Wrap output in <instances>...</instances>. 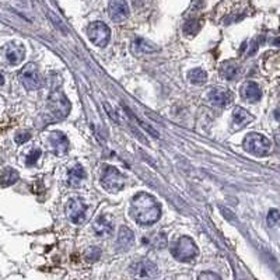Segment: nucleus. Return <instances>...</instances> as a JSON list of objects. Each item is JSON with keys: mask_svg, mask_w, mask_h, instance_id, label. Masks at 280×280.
Segmentation results:
<instances>
[{"mask_svg": "<svg viewBox=\"0 0 280 280\" xmlns=\"http://www.w3.org/2000/svg\"><path fill=\"white\" fill-rule=\"evenodd\" d=\"M130 214L136 223L142 225H152L157 223L161 217V205L150 194L140 192L132 201Z\"/></svg>", "mask_w": 280, "mask_h": 280, "instance_id": "f257e3e1", "label": "nucleus"}, {"mask_svg": "<svg viewBox=\"0 0 280 280\" xmlns=\"http://www.w3.org/2000/svg\"><path fill=\"white\" fill-rule=\"evenodd\" d=\"M171 254H172V256H174L177 261L191 262L194 261L196 256H198L199 250H198L195 241H194L192 238L183 236V237H179L175 243L172 244V247H171Z\"/></svg>", "mask_w": 280, "mask_h": 280, "instance_id": "f03ea898", "label": "nucleus"}, {"mask_svg": "<svg viewBox=\"0 0 280 280\" xmlns=\"http://www.w3.org/2000/svg\"><path fill=\"white\" fill-rule=\"evenodd\" d=\"M244 149L256 157H265L272 150V143L263 134L248 133L244 139Z\"/></svg>", "mask_w": 280, "mask_h": 280, "instance_id": "7ed1b4c3", "label": "nucleus"}, {"mask_svg": "<svg viewBox=\"0 0 280 280\" xmlns=\"http://www.w3.org/2000/svg\"><path fill=\"white\" fill-rule=\"evenodd\" d=\"M100 181L108 192H119L125 185V178L114 165H104Z\"/></svg>", "mask_w": 280, "mask_h": 280, "instance_id": "20e7f679", "label": "nucleus"}, {"mask_svg": "<svg viewBox=\"0 0 280 280\" xmlns=\"http://www.w3.org/2000/svg\"><path fill=\"white\" fill-rule=\"evenodd\" d=\"M130 274L137 280H150L154 279L159 274V268L156 263H153L149 259H142V261L134 262L130 265Z\"/></svg>", "mask_w": 280, "mask_h": 280, "instance_id": "39448f33", "label": "nucleus"}, {"mask_svg": "<svg viewBox=\"0 0 280 280\" xmlns=\"http://www.w3.org/2000/svg\"><path fill=\"white\" fill-rule=\"evenodd\" d=\"M49 108L55 118L63 119L69 115L72 107H70V103H69L66 96L61 90H55V91H52L51 97H49Z\"/></svg>", "mask_w": 280, "mask_h": 280, "instance_id": "423d86ee", "label": "nucleus"}, {"mask_svg": "<svg viewBox=\"0 0 280 280\" xmlns=\"http://www.w3.org/2000/svg\"><path fill=\"white\" fill-rule=\"evenodd\" d=\"M88 38L96 46H100V48H104L107 43L110 42L111 38V30L108 25L105 23H101V21H94L91 24L88 25Z\"/></svg>", "mask_w": 280, "mask_h": 280, "instance_id": "0eeeda50", "label": "nucleus"}, {"mask_svg": "<svg viewBox=\"0 0 280 280\" xmlns=\"http://www.w3.org/2000/svg\"><path fill=\"white\" fill-rule=\"evenodd\" d=\"M20 80L24 85L27 90H38L41 85H42V81H41V77H39V73H38L37 67L35 65H27V66L20 72Z\"/></svg>", "mask_w": 280, "mask_h": 280, "instance_id": "6e6552de", "label": "nucleus"}, {"mask_svg": "<svg viewBox=\"0 0 280 280\" xmlns=\"http://www.w3.org/2000/svg\"><path fill=\"white\" fill-rule=\"evenodd\" d=\"M85 210L87 207L80 199H70L67 203L66 213L69 220L74 224H81L85 219Z\"/></svg>", "mask_w": 280, "mask_h": 280, "instance_id": "1a4fd4ad", "label": "nucleus"}, {"mask_svg": "<svg viewBox=\"0 0 280 280\" xmlns=\"http://www.w3.org/2000/svg\"><path fill=\"white\" fill-rule=\"evenodd\" d=\"M207 100L216 107H227L232 101V94L225 88H212L207 92Z\"/></svg>", "mask_w": 280, "mask_h": 280, "instance_id": "9d476101", "label": "nucleus"}, {"mask_svg": "<svg viewBox=\"0 0 280 280\" xmlns=\"http://www.w3.org/2000/svg\"><path fill=\"white\" fill-rule=\"evenodd\" d=\"M49 146L55 154L63 156L69 150V140L62 132H52L49 136Z\"/></svg>", "mask_w": 280, "mask_h": 280, "instance_id": "9b49d317", "label": "nucleus"}, {"mask_svg": "<svg viewBox=\"0 0 280 280\" xmlns=\"http://www.w3.org/2000/svg\"><path fill=\"white\" fill-rule=\"evenodd\" d=\"M254 121V116L251 115L247 110H244L243 107H236L232 111V129L240 130L244 126L250 125Z\"/></svg>", "mask_w": 280, "mask_h": 280, "instance_id": "f8f14e48", "label": "nucleus"}, {"mask_svg": "<svg viewBox=\"0 0 280 280\" xmlns=\"http://www.w3.org/2000/svg\"><path fill=\"white\" fill-rule=\"evenodd\" d=\"M92 228H94V232L97 234L98 237H110L114 231V224H112V220L108 216H100L94 221Z\"/></svg>", "mask_w": 280, "mask_h": 280, "instance_id": "ddd939ff", "label": "nucleus"}, {"mask_svg": "<svg viewBox=\"0 0 280 280\" xmlns=\"http://www.w3.org/2000/svg\"><path fill=\"white\" fill-rule=\"evenodd\" d=\"M241 97L247 100L248 103H256L262 97L261 87L256 84L255 81H247L241 87Z\"/></svg>", "mask_w": 280, "mask_h": 280, "instance_id": "4468645a", "label": "nucleus"}, {"mask_svg": "<svg viewBox=\"0 0 280 280\" xmlns=\"http://www.w3.org/2000/svg\"><path fill=\"white\" fill-rule=\"evenodd\" d=\"M24 46L20 45L17 42L9 43V46L6 48V59L10 65H19L21 63V61L24 59Z\"/></svg>", "mask_w": 280, "mask_h": 280, "instance_id": "2eb2a0df", "label": "nucleus"}, {"mask_svg": "<svg viewBox=\"0 0 280 280\" xmlns=\"http://www.w3.org/2000/svg\"><path fill=\"white\" fill-rule=\"evenodd\" d=\"M129 7L126 2H112L110 3V17L115 23H121L128 17Z\"/></svg>", "mask_w": 280, "mask_h": 280, "instance_id": "dca6fc26", "label": "nucleus"}, {"mask_svg": "<svg viewBox=\"0 0 280 280\" xmlns=\"http://www.w3.org/2000/svg\"><path fill=\"white\" fill-rule=\"evenodd\" d=\"M130 51L134 55H145V54H152L154 51H157V46H154L150 41H147L145 38H136L132 42Z\"/></svg>", "mask_w": 280, "mask_h": 280, "instance_id": "f3484780", "label": "nucleus"}, {"mask_svg": "<svg viewBox=\"0 0 280 280\" xmlns=\"http://www.w3.org/2000/svg\"><path fill=\"white\" fill-rule=\"evenodd\" d=\"M238 72H240V67L234 61H225L224 63H221L220 74L223 79L234 80L238 76Z\"/></svg>", "mask_w": 280, "mask_h": 280, "instance_id": "a211bd4d", "label": "nucleus"}, {"mask_svg": "<svg viewBox=\"0 0 280 280\" xmlns=\"http://www.w3.org/2000/svg\"><path fill=\"white\" fill-rule=\"evenodd\" d=\"M134 236L133 231L128 228V227H121V230L118 232V247L122 250H128L129 247L133 244Z\"/></svg>", "mask_w": 280, "mask_h": 280, "instance_id": "6ab92c4d", "label": "nucleus"}, {"mask_svg": "<svg viewBox=\"0 0 280 280\" xmlns=\"http://www.w3.org/2000/svg\"><path fill=\"white\" fill-rule=\"evenodd\" d=\"M85 177L84 168L81 165H74L73 168H70L67 172V182L72 186H77Z\"/></svg>", "mask_w": 280, "mask_h": 280, "instance_id": "aec40b11", "label": "nucleus"}, {"mask_svg": "<svg viewBox=\"0 0 280 280\" xmlns=\"http://www.w3.org/2000/svg\"><path fill=\"white\" fill-rule=\"evenodd\" d=\"M17 179H19V172L10 167H7L0 172V185L2 186H10L13 183L17 182Z\"/></svg>", "mask_w": 280, "mask_h": 280, "instance_id": "412c9836", "label": "nucleus"}, {"mask_svg": "<svg viewBox=\"0 0 280 280\" xmlns=\"http://www.w3.org/2000/svg\"><path fill=\"white\" fill-rule=\"evenodd\" d=\"M188 79L189 81H191V83H194V84H203V83H206L207 74L203 69L196 67V69H194V70H191V72H189Z\"/></svg>", "mask_w": 280, "mask_h": 280, "instance_id": "4be33fe9", "label": "nucleus"}, {"mask_svg": "<svg viewBox=\"0 0 280 280\" xmlns=\"http://www.w3.org/2000/svg\"><path fill=\"white\" fill-rule=\"evenodd\" d=\"M201 28V21H198V20H191L188 21L185 27H183V32L186 34V35H195L196 32L199 31Z\"/></svg>", "mask_w": 280, "mask_h": 280, "instance_id": "5701e85b", "label": "nucleus"}, {"mask_svg": "<svg viewBox=\"0 0 280 280\" xmlns=\"http://www.w3.org/2000/svg\"><path fill=\"white\" fill-rule=\"evenodd\" d=\"M41 157V149H38V147H35V149H32L28 154H27V157H25V163H27V165H34L35 163L38 161V159Z\"/></svg>", "mask_w": 280, "mask_h": 280, "instance_id": "b1692460", "label": "nucleus"}, {"mask_svg": "<svg viewBox=\"0 0 280 280\" xmlns=\"http://www.w3.org/2000/svg\"><path fill=\"white\" fill-rule=\"evenodd\" d=\"M85 259L90 262H96L101 256V250L98 247H90V250L85 251Z\"/></svg>", "mask_w": 280, "mask_h": 280, "instance_id": "393cba45", "label": "nucleus"}, {"mask_svg": "<svg viewBox=\"0 0 280 280\" xmlns=\"http://www.w3.org/2000/svg\"><path fill=\"white\" fill-rule=\"evenodd\" d=\"M279 212L276 210V209H272V210H269L268 213V217H266V220H268V224L270 225V227H276V225L279 224Z\"/></svg>", "mask_w": 280, "mask_h": 280, "instance_id": "a878e982", "label": "nucleus"}, {"mask_svg": "<svg viewBox=\"0 0 280 280\" xmlns=\"http://www.w3.org/2000/svg\"><path fill=\"white\" fill-rule=\"evenodd\" d=\"M30 139H31L30 132H19V133L16 134V137H14L16 143H19V145H23V143L28 142Z\"/></svg>", "mask_w": 280, "mask_h": 280, "instance_id": "bb28decb", "label": "nucleus"}, {"mask_svg": "<svg viewBox=\"0 0 280 280\" xmlns=\"http://www.w3.org/2000/svg\"><path fill=\"white\" fill-rule=\"evenodd\" d=\"M198 280H221L217 273H213V272H203V273L199 274Z\"/></svg>", "mask_w": 280, "mask_h": 280, "instance_id": "cd10ccee", "label": "nucleus"}, {"mask_svg": "<svg viewBox=\"0 0 280 280\" xmlns=\"http://www.w3.org/2000/svg\"><path fill=\"white\" fill-rule=\"evenodd\" d=\"M3 83H5V77H3V74H0V87L3 85Z\"/></svg>", "mask_w": 280, "mask_h": 280, "instance_id": "c85d7f7f", "label": "nucleus"}]
</instances>
